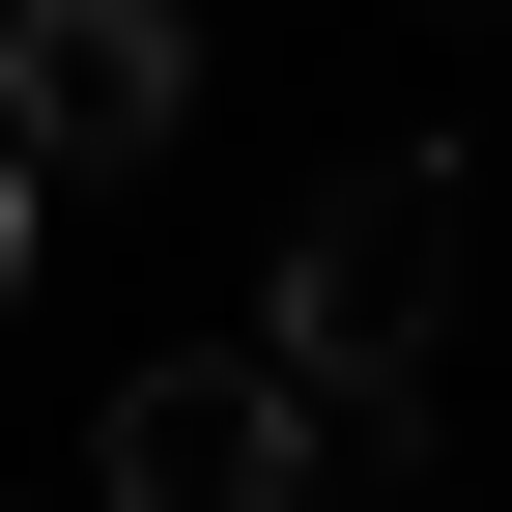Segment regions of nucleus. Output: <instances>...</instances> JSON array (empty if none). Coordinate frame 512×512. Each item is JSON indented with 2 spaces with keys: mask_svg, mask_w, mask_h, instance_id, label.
<instances>
[{
  "mask_svg": "<svg viewBox=\"0 0 512 512\" xmlns=\"http://www.w3.org/2000/svg\"><path fill=\"white\" fill-rule=\"evenodd\" d=\"M256 342L313 370V399L399 456V399H427V342H456V143H370L342 200L285 228V285H256Z\"/></svg>",
  "mask_w": 512,
  "mask_h": 512,
  "instance_id": "nucleus-1",
  "label": "nucleus"
},
{
  "mask_svg": "<svg viewBox=\"0 0 512 512\" xmlns=\"http://www.w3.org/2000/svg\"><path fill=\"white\" fill-rule=\"evenodd\" d=\"M342 484V399H313L285 342H171L143 399H114V484L86 512H313Z\"/></svg>",
  "mask_w": 512,
  "mask_h": 512,
  "instance_id": "nucleus-2",
  "label": "nucleus"
},
{
  "mask_svg": "<svg viewBox=\"0 0 512 512\" xmlns=\"http://www.w3.org/2000/svg\"><path fill=\"white\" fill-rule=\"evenodd\" d=\"M200 114V0H0V143L29 171H143Z\"/></svg>",
  "mask_w": 512,
  "mask_h": 512,
  "instance_id": "nucleus-3",
  "label": "nucleus"
},
{
  "mask_svg": "<svg viewBox=\"0 0 512 512\" xmlns=\"http://www.w3.org/2000/svg\"><path fill=\"white\" fill-rule=\"evenodd\" d=\"M0 285H29V143H0Z\"/></svg>",
  "mask_w": 512,
  "mask_h": 512,
  "instance_id": "nucleus-4",
  "label": "nucleus"
}]
</instances>
